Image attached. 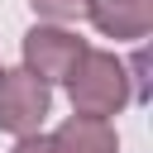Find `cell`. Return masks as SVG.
I'll return each instance as SVG.
<instances>
[{
    "mask_svg": "<svg viewBox=\"0 0 153 153\" xmlns=\"http://www.w3.org/2000/svg\"><path fill=\"white\" fill-rule=\"evenodd\" d=\"M62 86H67L76 115H100V120L120 115V110L129 105V96H134L129 67H124L115 53H100V48H86L81 62L72 67V76H67Z\"/></svg>",
    "mask_w": 153,
    "mask_h": 153,
    "instance_id": "6da1fadb",
    "label": "cell"
},
{
    "mask_svg": "<svg viewBox=\"0 0 153 153\" xmlns=\"http://www.w3.org/2000/svg\"><path fill=\"white\" fill-rule=\"evenodd\" d=\"M53 115V91L48 81H38L29 67L19 72H0V129L5 134H33L43 129V120Z\"/></svg>",
    "mask_w": 153,
    "mask_h": 153,
    "instance_id": "7a4b0ae2",
    "label": "cell"
},
{
    "mask_svg": "<svg viewBox=\"0 0 153 153\" xmlns=\"http://www.w3.org/2000/svg\"><path fill=\"white\" fill-rule=\"evenodd\" d=\"M81 53H86V38L72 33V29H62V24H33L24 33V67L38 81H48V86L67 81L72 67L81 62Z\"/></svg>",
    "mask_w": 153,
    "mask_h": 153,
    "instance_id": "3957f363",
    "label": "cell"
},
{
    "mask_svg": "<svg viewBox=\"0 0 153 153\" xmlns=\"http://www.w3.org/2000/svg\"><path fill=\"white\" fill-rule=\"evenodd\" d=\"M86 19L115 43H139L153 29V0H91Z\"/></svg>",
    "mask_w": 153,
    "mask_h": 153,
    "instance_id": "277c9868",
    "label": "cell"
},
{
    "mask_svg": "<svg viewBox=\"0 0 153 153\" xmlns=\"http://www.w3.org/2000/svg\"><path fill=\"white\" fill-rule=\"evenodd\" d=\"M53 153H120L115 124L100 115H72L53 134Z\"/></svg>",
    "mask_w": 153,
    "mask_h": 153,
    "instance_id": "5b68a950",
    "label": "cell"
},
{
    "mask_svg": "<svg viewBox=\"0 0 153 153\" xmlns=\"http://www.w3.org/2000/svg\"><path fill=\"white\" fill-rule=\"evenodd\" d=\"M29 5H33V14L48 19V24H81V19L91 14V0H29Z\"/></svg>",
    "mask_w": 153,
    "mask_h": 153,
    "instance_id": "8992f818",
    "label": "cell"
},
{
    "mask_svg": "<svg viewBox=\"0 0 153 153\" xmlns=\"http://www.w3.org/2000/svg\"><path fill=\"white\" fill-rule=\"evenodd\" d=\"M10 153H53V139H43V134L33 129V134H19Z\"/></svg>",
    "mask_w": 153,
    "mask_h": 153,
    "instance_id": "52a82bcc",
    "label": "cell"
},
{
    "mask_svg": "<svg viewBox=\"0 0 153 153\" xmlns=\"http://www.w3.org/2000/svg\"><path fill=\"white\" fill-rule=\"evenodd\" d=\"M0 72H5V67H0Z\"/></svg>",
    "mask_w": 153,
    "mask_h": 153,
    "instance_id": "ba28073f",
    "label": "cell"
}]
</instances>
